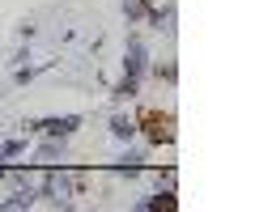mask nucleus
Segmentation results:
<instances>
[{"instance_id": "0eeeda50", "label": "nucleus", "mask_w": 255, "mask_h": 212, "mask_svg": "<svg viewBox=\"0 0 255 212\" xmlns=\"http://www.w3.org/2000/svg\"><path fill=\"white\" fill-rule=\"evenodd\" d=\"M124 13H128V17H140V13H145V0H128Z\"/></svg>"}, {"instance_id": "1a4fd4ad", "label": "nucleus", "mask_w": 255, "mask_h": 212, "mask_svg": "<svg viewBox=\"0 0 255 212\" xmlns=\"http://www.w3.org/2000/svg\"><path fill=\"white\" fill-rule=\"evenodd\" d=\"M0 174H4V166H0Z\"/></svg>"}, {"instance_id": "423d86ee", "label": "nucleus", "mask_w": 255, "mask_h": 212, "mask_svg": "<svg viewBox=\"0 0 255 212\" xmlns=\"http://www.w3.org/2000/svg\"><path fill=\"white\" fill-rule=\"evenodd\" d=\"M136 93V76H124V81L115 85V102H124V98H132Z\"/></svg>"}, {"instance_id": "f03ea898", "label": "nucleus", "mask_w": 255, "mask_h": 212, "mask_svg": "<svg viewBox=\"0 0 255 212\" xmlns=\"http://www.w3.org/2000/svg\"><path fill=\"white\" fill-rule=\"evenodd\" d=\"M34 128H43L51 140H64V136H73V132L81 128V119H77V115H64V119H43V123H34Z\"/></svg>"}, {"instance_id": "6e6552de", "label": "nucleus", "mask_w": 255, "mask_h": 212, "mask_svg": "<svg viewBox=\"0 0 255 212\" xmlns=\"http://www.w3.org/2000/svg\"><path fill=\"white\" fill-rule=\"evenodd\" d=\"M21 148H26V144H21V140H9V144L0 148V157H17V153H21Z\"/></svg>"}, {"instance_id": "20e7f679", "label": "nucleus", "mask_w": 255, "mask_h": 212, "mask_svg": "<svg viewBox=\"0 0 255 212\" xmlns=\"http://www.w3.org/2000/svg\"><path fill=\"white\" fill-rule=\"evenodd\" d=\"M111 136H119V140H132V136H136V123L128 119V115H119V119L111 123Z\"/></svg>"}, {"instance_id": "7ed1b4c3", "label": "nucleus", "mask_w": 255, "mask_h": 212, "mask_svg": "<svg viewBox=\"0 0 255 212\" xmlns=\"http://www.w3.org/2000/svg\"><path fill=\"white\" fill-rule=\"evenodd\" d=\"M47 195H51V204H68V195H73V178L68 174H47Z\"/></svg>"}, {"instance_id": "39448f33", "label": "nucleus", "mask_w": 255, "mask_h": 212, "mask_svg": "<svg viewBox=\"0 0 255 212\" xmlns=\"http://www.w3.org/2000/svg\"><path fill=\"white\" fill-rule=\"evenodd\" d=\"M30 204H34V195H30V191H17L13 200L0 204V208H4V212H17V208H30Z\"/></svg>"}, {"instance_id": "f257e3e1", "label": "nucleus", "mask_w": 255, "mask_h": 212, "mask_svg": "<svg viewBox=\"0 0 255 212\" xmlns=\"http://www.w3.org/2000/svg\"><path fill=\"white\" fill-rule=\"evenodd\" d=\"M145 64H149L145 43H140V38H128V60H124V72H128V76H140V72H145Z\"/></svg>"}]
</instances>
